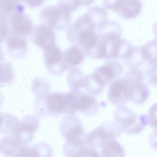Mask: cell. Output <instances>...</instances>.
Wrapping results in <instances>:
<instances>
[{
    "mask_svg": "<svg viewBox=\"0 0 157 157\" xmlns=\"http://www.w3.org/2000/svg\"><path fill=\"white\" fill-rule=\"evenodd\" d=\"M114 116L122 132L128 134L139 133L148 124L147 114L137 115L130 109L123 105L116 109Z\"/></svg>",
    "mask_w": 157,
    "mask_h": 157,
    "instance_id": "6da1fadb",
    "label": "cell"
},
{
    "mask_svg": "<svg viewBox=\"0 0 157 157\" xmlns=\"http://www.w3.org/2000/svg\"><path fill=\"white\" fill-rule=\"evenodd\" d=\"M38 96L34 105L36 114L47 116L65 113L64 93L52 92Z\"/></svg>",
    "mask_w": 157,
    "mask_h": 157,
    "instance_id": "7a4b0ae2",
    "label": "cell"
},
{
    "mask_svg": "<svg viewBox=\"0 0 157 157\" xmlns=\"http://www.w3.org/2000/svg\"><path fill=\"white\" fill-rule=\"evenodd\" d=\"M71 12L67 8L57 5L43 8L40 13V17L44 24L52 29L59 30L65 28L69 23Z\"/></svg>",
    "mask_w": 157,
    "mask_h": 157,
    "instance_id": "3957f363",
    "label": "cell"
},
{
    "mask_svg": "<svg viewBox=\"0 0 157 157\" xmlns=\"http://www.w3.org/2000/svg\"><path fill=\"white\" fill-rule=\"evenodd\" d=\"M19 10L12 12L5 18L9 27V34L12 33L27 37L31 32L33 26L31 19L24 12Z\"/></svg>",
    "mask_w": 157,
    "mask_h": 157,
    "instance_id": "277c9868",
    "label": "cell"
},
{
    "mask_svg": "<svg viewBox=\"0 0 157 157\" xmlns=\"http://www.w3.org/2000/svg\"><path fill=\"white\" fill-rule=\"evenodd\" d=\"M132 82L123 81L113 84L109 87L108 99L112 104L122 106L131 100L132 94Z\"/></svg>",
    "mask_w": 157,
    "mask_h": 157,
    "instance_id": "5b68a950",
    "label": "cell"
},
{
    "mask_svg": "<svg viewBox=\"0 0 157 157\" xmlns=\"http://www.w3.org/2000/svg\"><path fill=\"white\" fill-rule=\"evenodd\" d=\"M60 131L66 140H72L83 136L86 133L80 120L74 114H67L62 118Z\"/></svg>",
    "mask_w": 157,
    "mask_h": 157,
    "instance_id": "8992f818",
    "label": "cell"
},
{
    "mask_svg": "<svg viewBox=\"0 0 157 157\" xmlns=\"http://www.w3.org/2000/svg\"><path fill=\"white\" fill-rule=\"evenodd\" d=\"M38 126V120L35 116H27L17 121L11 132L27 144L32 139L33 134Z\"/></svg>",
    "mask_w": 157,
    "mask_h": 157,
    "instance_id": "52a82bcc",
    "label": "cell"
},
{
    "mask_svg": "<svg viewBox=\"0 0 157 157\" xmlns=\"http://www.w3.org/2000/svg\"><path fill=\"white\" fill-rule=\"evenodd\" d=\"M30 34L33 42L43 50L55 44V34L52 29L45 24L35 25Z\"/></svg>",
    "mask_w": 157,
    "mask_h": 157,
    "instance_id": "ba28073f",
    "label": "cell"
},
{
    "mask_svg": "<svg viewBox=\"0 0 157 157\" xmlns=\"http://www.w3.org/2000/svg\"><path fill=\"white\" fill-rule=\"evenodd\" d=\"M45 67L51 74L58 75L61 72L63 65V55L59 47L56 44L44 50Z\"/></svg>",
    "mask_w": 157,
    "mask_h": 157,
    "instance_id": "9c48e42d",
    "label": "cell"
},
{
    "mask_svg": "<svg viewBox=\"0 0 157 157\" xmlns=\"http://www.w3.org/2000/svg\"><path fill=\"white\" fill-rule=\"evenodd\" d=\"M26 37L9 33L6 39V48L10 56L18 58L24 56L26 52Z\"/></svg>",
    "mask_w": 157,
    "mask_h": 157,
    "instance_id": "30bf717a",
    "label": "cell"
},
{
    "mask_svg": "<svg viewBox=\"0 0 157 157\" xmlns=\"http://www.w3.org/2000/svg\"><path fill=\"white\" fill-rule=\"evenodd\" d=\"M76 94L77 111L87 117L93 115L97 113L98 104L93 96L86 94Z\"/></svg>",
    "mask_w": 157,
    "mask_h": 157,
    "instance_id": "8fae6325",
    "label": "cell"
},
{
    "mask_svg": "<svg viewBox=\"0 0 157 157\" xmlns=\"http://www.w3.org/2000/svg\"><path fill=\"white\" fill-rule=\"evenodd\" d=\"M100 157H124V149L115 139H107L102 140L99 145Z\"/></svg>",
    "mask_w": 157,
    "mask_h": 157,
    "instance_id": "7c38bea8",
    "label": "cell"
},
{
    "mask_svg": "<svg viewBox=\"0 0 157 157\" xmlns=\"http://www.w3.org/2000/svg\"><path fill=\"white\" fill-rule=\"evenodd\" d=\"M140 0H122L114 11L122 17L126 19L135 18L140 13L142 7Z\"/></svg>",
    "mask_w": 157,
    "mask_h": 157,
    "instance_id": "4fadbf2b",
    "label": "cell"
},
{
    "mask_svg": "<svg viewBox=\"0 0 157 157\" xmlns=\"http://www.w3.org/2000/svg\"><path fill=\"white\" fill-rule=\"evenodd\" d=\"M23 145L12 132L3 137L0 142V151L8 156H15L17 151Z\"/></svg>",
    "mask_w": 157,
    "mask_h": 157,
    "instance_id": "5bb4252c",
    "label": "cell"
},
{
    "mask_svg": "<svg viewBox=\"0 0 157 157\" xmlns=\"http://www.w3.org/2000/svg\"><path fill=\"white\" fill-rule=\"evenodd\" d=\"M49 146L44 143H41L32 146H22L19 148L15 156H40V155H48L46 151H50Z\"/></svg>",
    "mask_w": 157,
    "mask_h": 157,
    "instance_id": "9a60e30c",
    "label": "cell"
},
{
    "mask_svg": "<svg viewBox=\"0 0 157 157\" xmlns=\"http://www.w3.org/2000/svg\"><path fill=\"white\" fill-rule=\"evenodd\" d=\"M21 0H0V17H6L10 13L19 10H24Z\"/></svg>",
    "mask_w": 157,
    "mask_h": 157,
    "instance_id": "2e32d148",
    "label": "cell"
},
{
    "mask_svg": "<svg viewBox=\"0 0 157 157\" xmlns=\"http://www.w3.org/2000/svg\"><path fill=\"white\" fill-rule=\"evenodd\" d=\"M93 29H87L78 31L80 42L86 48L90 49L96 44L97 38Z\"/></svg>",
    "mask_w": 157,
    "mask_h": 157,
    "instance_id": "e0dca14e",
    "label": "cell"
},
{
    "mask_svg": "<svg viewBox=\"0 0 157 157\" xmlns=\"http://www.w3.org/2000/svg\"><path fill=\"white\" fill-rule=\"evenodd\" d=\"M63 58L67 63L70 65H76L82 61L83 56L80 51L72 48L67 50L65 52Z\"/></svg>",
    "mask_w": 157,
    "mask_h": 157,
    "instance_id": "ac0fdd59",
    "label": "cell"
},
{
    "mask_svg": "<svg viewBox=\"0 0 157 157\" xmlns=\"http://www.w3.org/2000/svg\"><path fill=\"white\" fill-rule=\"evenodd\" d=\"M145 75L149 82L157 86V60L148 61Z\"/></svg>",
    "mask_w": 157,
    "mask_h": 157,
    "instance_id": "d6986e66",
    "label": "cell"
},
{
    "mask_svg": "<svg viewBox=\"0 0 157 157\" xmlns=\"http://www.w3.org/2000/svg\"><path fill=\"white\" fill-rule=\"evenodd\" d=\"M147 116L148 124L152 128L157 129V102L150 107Z\"/></svg>",
    "mask_w": 157,
    "mask_h": 157,
    "instance_id": "ffe728a7",
    "label": "cell"
},
{
    "mask_svg": "<svg viewBox=\"0 0 157 157\" xmlns=\"http://www.w3.org/2000/svg\"><path fill=\"white\" fill-rule=\"evenodd\" d=\"M2 67H1L2 68V72L1 71V76H2L1 77V78L2 79H1V81L2 80V82H8L11 80L12 77V71L11 68H10V66L7 63H2Z\"/></svg>",
    "mask_w": 157,
    "mask_h": 157,
    "instance_id": "44dd1931",
    "label": "cell"
},
{
    "mask_svg": "<svg viewBox=\"0 0 157 157\" xmlns=\"http://www.w3.org/2000/svg\"><path fill=\"white\" fill-rule=\"evenodd\" d=\"M57 4L66 7L71 12L80 6L77 0H58Z\"/></svg>",
    "mask_w": 157,
    "mask_h": 157,
    "instance_id": "7402d4cb",
    "label": "cell"
},
{
    "mask_svg": "<svg viewBox=\"0 0 157 157\" xmlns=\"http://www.w3.org/2000/svg\"><path fill=\"white\" fill-rule=\"evenodd\" d=\"M122 0H102V4L106 9L116 10Z\"/></svg>",
    "mask_w": 157,
    "mask_h": 157,
    "instance_id": "603a6c76",
    "label": "cell"
},
{
    "mask_svg": "<svg viewBox=\"0 0 157 157\" xmlns=\"http://www.w3.org/2000/svg\"><path fill=\"white\" fill-rule=\"evenodd\" d=\"M148 141L151 148L157 150V130H155L150 134Z\"/></svg>",
    "mask_w": 157,
    "mask_h": 157,
    "instance_id": "cb8c5ba5",
    "label": "cell"
},
{
    "mask_svg": "<svg viewBox=\"0 0 157 157\" xmlns=\"http://www.w3.org/2000/svg\"><path fill=\"white\" fill-rule=\"evenodd\" d=\"M28 6L31 8H35L40 6L44 0H21Z\"/></svg>",
    "mask_w": 157,
    "mask_h": 157,
    "instance_id": "d4e9b609",
    "label": "cell"
},
{
    "mask_svg": "<svg viewBox=\"0 0 157 157\" xmlns=\"http://www.w3.org/2000/svg\"><path fill=\"white\" fill-rule=\"evenodd\" d=\"M100 71L102 74L106 77L112 78L113 76V72L112 69L109 67H103L101 68Z\"/></svg>",
    "mask_w": 157,
    "mask_h": 157,
    "instance_id": "484cf974",
    "label": "cell"
},
{
    "mask_svg": "<svg viewBox=\"0 0 157 157\" xmlns=\"http://www.w3.org/2000/svg\"><path fill=\"white\" fill-rule=\"evenodd\" d=\"M106 47L105 45L102 44L99 48L98 53L100 57H103L105 55L106 52Z\"/></svg>",
    "mask_w": 157,
    "mask_h": 157,
    "instance_id": "4316f807",
    "label": "cell"
},
{
    "mask_svg": "<svg viewBox=\"0 0 157 157\" xmlns=\"http://www.w3.org/2000/svg\"><path fill=\"white\" fill-rule=\"evenodd\" d=\"M120 46V42L118 41L114 44L113 48V55L116 56L118 53V49Z\"/></svg>",
    "mask_w": 157,
    "mask_h": 157,
    "instance_id": "83f0119b",
    "label": "cell"
},
{
    "mask_svg": "<svg viewBox=\"0 0 157 157\" xmlns=\"http://www.w3.org/2000/svg\"><path fill=\"white\" fill-rule=\"evenodd\" d=\"M80 6H87L91 4L94 0H77Z\"/></svg>",
    "mask_w": 157,
    "mask_h": 157,
    "instance_id": "f1b7e54d",
    "label": "cell"
},
{
    "mask_svg": "<svg viewBox=\"0 0 157 157\" xmlns=\"http://www.w3.org/2000/svg\"><path fill=\"white\" fill-rule=\"evenodd\" d=\"M94 78L102 86L104 85L105 84L104 82L98 75H94Z\"/></svg>",
    "mask_w": 157,
    "mask_h": 157,
    "instance_id": "f546056e",
    "label": "cell"
},
{
    "mask_svg": "<svg viewBox=\"0 0 157 157\" xmlns=\"http://www.w3.org/2000/svg\"><path fill=\"white\" fill-rule=\"evenodd\" d=\"M155 53L156 58L157 59V38L154 39Z\"/></svg>",
    "mask_w": 157,
    "mask_h": 157,
    "instance_id": "4dcf8cb0",
    "label": "cell"
},
{
    "mask_svg": "<svg viewBox=\"0 0 157 157\" xmlns=\"http://www.w3.org/2000/svg\"><path fill=\"white\" fill-rule=\"evenodd\" d=\"M153 32L157 38V21L154 25L153 27Z\"/></svg>",
    "mask_w": 157,
    "mask_h": 157,
    "instance_id": "1f68e13d",
    "label": "cell"
}]
</instances>
